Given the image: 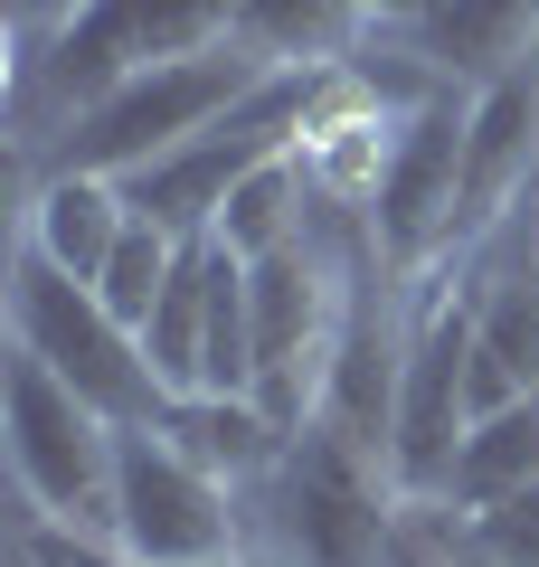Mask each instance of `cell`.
I'll return each mask as SVG.
<instances>
[{"mask_svg":"<svg viewBox=\"0 0 539 567\" xmlns=\"http://www.w3.org/2000/svg\"><path fill=\"white\" fill-rule=\"evenodd\" d=\"M265 76H275V58L246 48V39L200 48V58H171V66H142L114 95L77 104V123L58 133V171H104V181H123V171L180 152L190 133H209V123H218L227 104H246Z\"/></svg>","mask_w":539,"mask_h":567,"instance_id":"cell-1","label":"cell"},{"mask_svg":"<svg viewBox=\"0 0 539 567\" xmlns=\"http://www.w3.org/2000/svg\"><path fill=\"white\" fill-rule=\"evenodd\" d=\"M398 473L388 454L350 445L340 425H303L265 473V511H275V548L284 567H388L398 539Z\"/></svg>","mask_w":539,"mask_h":567,"instance_id":"cell-2","label":"cell"},{"mask_svg":"<svg viewBox=\"0 0 539 567\" xmlns=\"http://www.w3.org/2000/svg\"><path fill=\"white\" fill-rule=\"evenodd\" d=\"M0 425H10V464H20L29 502L77 539H114V454L123 425L104 406H85L39 350L0 360Z\"/></svg>","mask_w":539,"mask_h":567,"instance_id":"cell-3","label":"cell"},{"mask_svg":"<svg viewBox=\"0 0 539 567\" xmlns=\"http://www.w3.org/2000/svg\"><path fill=\"white\" fill-rule=\"evenodd\" d=\"M10 322H20V350H39V360L58 369L85 406H104L114 425H161L171 388H161L142 331L114 322L104 293H95L85 275H67L58 256L20 246V265H10Z\"/></svg>","mask_w":539,"mask_h":567,"instance_id":"cell-4","label":"cell"},{"mask_svg":"<svg viewBox=\"0 0 539 567\" xmlns=\"http://www.w3.org/2000/svg\"><path fill=\"white\" fill-rule=\"evenodd\" d=\"M114 548L133 567H209L237 558V483L161 435V425H123L114 454Z\"/></svg>","mask_w":539,"mask_h":567,"instance_id":"cell-5","label":"cell"},{"mask_svg":"<svg viewBox=\"0 0 539 567\" xmlns=\"http://www.w3.org/2000/svg\"><path fill=\"white\" fill-rule=\"evenodd\" d=\"M237 10L246 0H77L58 20V39H48V85L67 104H95L123 76H142V66L227 48L237 39Z\"/></svg>","mask_w":539,"mask_h":567,"instance_id":"cell-6","label":"cell"},{"mask_svg":"<svg viewBox=\"0 0 539 567\" xmlns=\"http://www.w3.org/2000/svg\"><path fill=\"white\" fill-rule=\"evenodd\" d=\"M464 425H474V293L417 284L398 425H388V473H398V492H445V464H455Z\"/></svg>","mask_w":539,"mask_h":567,"instance_id":"cell-7","label":"cell"},{"mask_svg":"<svg viewBox=\"0 0 539 567\" xmlns=\"http://www.w3.org/2000/svg\"><path fill=\"white\" fill-rule=\"evenodd\" d=\"M340 312H350V284L303 237L256 265V406L284 435H303L313 406H322V379H332V350H340Z\"/></svg>","mask_w":539,"mask_h":567,"instance_id":"cell-8","label":"cell"},{"mask_svg":"<svg viewBox=\"0 0 539 567\" xmlns=\"http://www.w3.org/2000/svg\"><path fill=\"white\" fill-rule=\"evenodd\" d=\"M464 114H474V95H455V85H436L426 104L398 114V152H388V181H379V199H369V237H379L388 275H426L436 256H455Z\"/></svg>","mask_w":539,"mask_h":567,"instance_id":"cell-9","label":"cell"},{"mask_svg":"<svg viewBox=\"0 0 539 567\" xmlns=\"http://www.w3.org/2000/svg\"><path fill=\"white\" fill-rule=\"evenodd\" d=\"M539 189V58L511 76L474 85L464 114V208H455V246H482V227L511 199Z\"/></svg>","mask_w":539,"mask_h":567,"instance_id":"cell-10","label":"cell"},{"mask_svg":"<svg viewBox=\"0 0 539 567\" xmlns=\"http://www.w3.org/2000/svg\"><path fill=\"white\" fill-rule=\"evenodd\" d=\"M539 398V265H511L474 293V416Z\"/></svg>","mask_w":539,"mask_h":567,"instance_id":"cell-11","label":"cell"},{"mask_svg":"<svg viewBox=\"0 0 539 567\" xmlns=\"http://www.w3.org/2000/svg\"><path fill=\"white\" fill-rule=\"evenodd\" d=\"M123 227H133V199H123V181H104V171H48L39 199H29V246L58 256L67 275H85V284L104 275V256L123 246Z\"/></svg>","mask_w":539,"mask_h":567,"instance_id":"cell-12","label":"cell"},{"mask_svg":"<svg viewBox=\"0 0 539 567\" xmlns=\"http://www.w3.org/2000/svg\"><path fill=\"white\" fill-rule=\"evenodd\" d=\"M539 0H445L436 20H417V58L455 85H492L511 66H530Z\"/></svg>","mask_w":539,"mask_h":567,"instance_id":"cell-13","label":"cell"},{"mask_svg":"<svg viewBox=\"0 0 539 567\" xmlns=\"http://www.w3.org/2000/svg\"><path fill=\"white\" fill-rule=\"evenodd\" d=\"M161 435H171L190 464H209L218 483H265L275 454L294 445L256 398H171V406H161Z\"/></svg>","mask_w":539,"mask_h":567,"instance_id":"cell-14","label":"cell"},{"mask_svg":"<svg viewBox=\"0 0 539 567\" xmlns=\"http://www.w3.org/2000/svg\"><path fill=\"white\" fill-rule=\"evenodd\" d=\"M530 483H539V398L492 406V416L464 425L455 464H445V502L455 511H492V502H511Z\"/></svg>","mask_w":539,"mask_h":567,"instance_id":"cell-15","label":"cell"},{"mask_svg":"<svg viewBox=\"0 0 539 567\" xmlns=\"http://www.w3.org/2000/svg\"><path fill=\"white\" fill-rule=\"evenodd\" d=\"M209 275H218V237H180V265L161 284L152 322H142V350H152L161 388L190 398L200 388V350H209Z\"/></svg>","mask_w":539,"mask_h":567,"instance_id":"cell-16","label":"cell"},{"mask_svg":"<svg viewBox=\"0 0 539 567\" xmlns=\"http://www.w3.org/2000/svg\"><path fill=\"white\" fill-rule=\"evenodd\" d=\"M303 199H313L303 162H294V152H275L265 171H246V181L227 189V208H218V227H209V237H218L227 256L265 265V256H284V246L303 237Z\"/></svg>","mask_w":539,"mask_h":567,"instance_id":"cell-17","label":"cell"},{"mask_svg":"<svg viewBox=\"0 0 539 567\" xmlns=\"http://www.w3.org/2000/svg\"><path fill=\"white\" fill-rule=\"evenodd\" d=\"M237 39L265 48L275 66H350L359 39V0H246Z\"/></svg>","mask_w":539,"mask_h":567,"instance_id":"cell-18","label":"cell"},{"mask_svg":"<svg viewBox=\"0 0 539 567\" xmlns=\"http://www.w3.org/2000/svg\"><path fill=\"white\" fill-rule=\"evenodd\" d=\"M171 265H180V237H171V227H152V218H133V227H123V246L104 256V275H95L104 312L142 331V322H152V303H161V284H171Z\"/></svg>","mask_w":539,"mask_h":567,"instance_id":"cell-19","label":"cell"},{"mask_svg":"<svg viewBox=\"0 0 539 567\" xmlns=\"http://www.w3.org/2000/svg\"><path fill=\"white\" fill-rule=\"evenodd\" d=\"M474 529H482V548L501 567H539V483L511 492V502H492V511H474Z\"/></svg>","mask_w":539,"mask_h":567,"instance_id":"cell-20","label":"cell"},{"mask_svg":"<svg viewBox=\"0 0 539 567\" xmlns=\"http://www.w3.org/2000/svg\"><path fill=\"white\" fill-rule=\"evenodd\" d=\"M436 10H445V0H359V20H407V29L436 20Z\"/></svg>","mask_w":539,"mask_h":567,"instance_id":"cell-21","label":"cell"},{"mask_svg":"<svg viewBox=\"0 0 539 567\" xmlns=\"http://www.w3.org/2000/svg\"><path fill=\"white\" fill-rule=\"evenodd\" d=\"M530 265H539V189H530Z\"/></svg>","mask_w":539,"mask_h":567,"instance_id":"cell-22","label":"cell"}]
</instances>
